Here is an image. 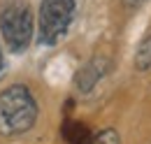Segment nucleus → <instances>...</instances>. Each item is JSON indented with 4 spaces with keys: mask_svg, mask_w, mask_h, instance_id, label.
<instances>
[{
    "mask_svg": "<svg viewBox=\"0 0 151 144\" xmlns=\"http://www.w3.org/2000/svg\"><path fill=\"white\" fill-rule=\"evenodd\" d=\"M84 144H121V137H119L116 130L107 128V130L98 132V135H93V137H88Z\"/></svg>",
    "mask_w": 151,
    "mask_h": 144,
    "instance_id": "obj_6",
    "label": "nucleus"
},
{
    "mask_svg": "<svg viewBox=\"0 0 151 144\" xmlns=\"http://www.w3.org/2000/svg\"><path fill=\"white\" fill-rule=\"evenodd\" d=\"M2 74H5V58H2V51H0V79H2Z\"/></svg>",
    "mask_w": 151,
    "mask_h": 144,
    "instance_id": "obj_8",
    "label": "nucleus"
},
{
    "mask_svg": "<svg viewBox=\"0 0 151 144\" xmlns=\"http://www.w3.org/2000/svg\"><path fill=\"white\" fill-rule=\"evenodd\" d=\"M75 19V0H42L37 21V40L44 47H54L68 33Z\"/></svg>",
    "mask_w": 151,
    "mask_h": 144,
    "instance_id": "obj_3",
    "label": "nucleus"
},
{
    "mask_svg": "<svg viewBox=\"0 0 151 144\" xmlns=\"http://www.w3.org/2000/svg\"><path fill=\"white\" fill-rule=\"evenodd\" d=\"M135 68L137 70H151V35L142 40L135 54Z\"/></svg>",
    "mask_w": 151,
    "mask_h": 144,
    "instance_id": "obj_5",
    "label": "nucleus"
},
{
    "mask_svg": "<svg viewBox=\"0 0 151 144\" xmlns=\"http://www.w3.org/2000/svg\"><path fill=\"white\" fill-rule=\"evenodd\" d=\"M142 2H144V0H126L128 7H137V5H142Z\"/></svg>",
    "mask_w": 151,
    "mask_h": 144,
    "instance_id": "obj_7",
    "label": "nucleus"
},
{
    "mask_svg": "<svg viewBox=\"0 0 151 144\" xmlns=\"http://www.w3.org/2000/svg\"><path fill=\"white\" fill-rule=\"evenodd\" d=\"M102 72H105V65H100V60H91L84 70L77 74V86L81 91H91L95 86V81L102 77Z\"/></svg>",
    "mask_w": 151,
    "mask_h": 144,
    "instance_id": "obj_4",
    "label": "nucleus"
},
{
    "mask_svg": "<svg viewBox=\"0 0 151 144\" xmlns=\"http://www.w3.org/2000/svg\"><path fill=\"white\" fill-rule=\"evenodd\" d=\"M0 35L5 40L7 49L14 54H21L28 49L33 40V14L26 2L17 0V2L5 5V9L0 12Z\"/></svg>",
    "mask_w": 151,
    "mask_h": 144,
    "instance_id": "obj_2",
    "label": "nucleus"
},
{
    "mask_svg": "<svg viewBox=\"0 0 151 144\" xmlns=\"http://www.w3.org/2000/svg\"><path fill=\"white\" fill-rule=\"evenodd\" d=\"M37 121V102L28 86L14 84L0 93V135H23Z\"/></svg>",
    "mask_w": 151,
    "mask_h": 144,
    "instance_id": "obj_1",
    "label": "nucleus"
}]
</instances>
